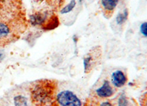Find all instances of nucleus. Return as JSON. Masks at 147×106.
<instances>
[{"mask_svg":"<svg viewBox=\"0 0 147 106\" xmlns=\"http://www.w3.org/2000/svg\"><path fill=\"white\" fill-rule=\"evenodd\" d=\"M102 54L100 47H95L85 56L83 58L84 70L85 73H89L96 66L97 61L99 60Z\"/></svg>","mask_w":147,"mask_h":106,"instance_id":"39448f33","label":"nucleus"},{"mask_svg":"<svg viewBox=\"0 0 147 106\" xmlns=\"http://www.w3.org/2000/svg\"><path fill=\"white\" fill-rule=\"evenodd\" d=\"M65 1V0H47V2L55 10H57L63 5Z\"/></svg>","mask_w":147,"mask_h":106,"instance_id":"4468645a","label":"nucleus"},{"mask_svg":"<svg viewBox=\"0 0 147 106\" xmlns=\"http://www.w3.org/2000/svg\"><path fill=\"white\" fill-rule=\"evenodd\" d=\"M118 106H128V105H127V99L124 95H122V96L120 97L119 99Z\"/></svg>","mask_w":147,"mask_h":106,"instance_id":"dca6fc26","label":"nucleus"},{"mask_svg":"<svg viewBox=\"0 0 147 106\" xmlns=\"http://www.w3.org/2000/svg\"><path fill=\"white\" fill-rule=\"evenodd\" d=\"M140 33L144 35V37L147 36V23L144 22V23L141 24V25L140 27Z\"/></svg>","mask_w":147,"mask_h":106,"instance_id":"2eb2a0df","label":"nucleus"},{"mask_svg":"<svg viewBox=\"0 0 147 106\" xmlns=\"http://www.w3.org/2000/svg\"><path fill=\"white\" fill-rule=\"evenodd\" d=\"M57 84L49 80H42L33 86L31 91L34 106H58L55 94Z\"/></svg>","mask_w":147,"mask_h":106,"instance_id":"f257e3e1","label":"nucleus"},{"mask_svg":"<svg viewBox=\"0 0 147 106\" xmlns=\"http://www.w3.org/2000/svg\"><path fill=\"white\" fill-rule=\"evenodd\" d=\"M52 14H49V11L36 12L30 16V23L35 27L38 26L42 27L48 21L49 18L51 16Z\"/></svg>","mask_w":147,"mask_h":106,"instance_id":"423d86ee","label":"nucleus"},{"mask_svg":"<svg viewBox=\"0 0 147 106\" xmlns=\"http://www.w3.org/2000/svg\"><path fill=\"white\" fill-rule=\"evenodd\" d=\"M24 17L12 23L0 22V47L13 42L25 29Z\"/></svg>","mask_w":147,"mask_h":106,"instance_id":"f03ea898","label":"nucleus"},{"mask_svg":"<svg viewBox=\"0 0 147 106\" xmlns=\"http://www.w3.org/2000/svg\"><path fill=\"white\" fill-rule=\"evenodd\" d=\"M14 105L15 106H27V98L22 95L16 96L14 97Z\"/></svg>","mask_w":147,"mask_h":106,"instance_id":"ddd939ff","label":"nucleus"},{"mask_svg":"<svg viewBox=\"0 0 147 106\" xmlns=\"http://www.w3.org/2000/svg\"><path fill=\"white\" fill-rule=\"evenodd\" d=\"M111 80L115 87L121 88L123 87L127 83V78L122 71L116 70L112 74Z\"/></svg>","mask_w":147,"mask_h":106,"instance_id":"6e6552de","label":"nucleus"},{"mask_svg":"<svg viewBox=\"0 0 147 106\" xmlns=\"http://www.w3.org/2000/svg\"><path fill=\"white\" fill-rule=\"evenodd\" d=\"M59 24H60V21L58 16L56 14H52L45 24L41 27V29L44 30H52L54 29L57 28Z\"/></svg>","mask_w":147,"mask_h":106,"instance_id":"9d476101","label":"nucleus"},{"mask_svg":"<svg viewBox=\"0 0 147 106\" xmlns=\"http://www.w3.org/2000/svg\"><path fill=\"white\" fill-rule=\"evenodd\" d=\"M56 99L60 106H82L80 99L70 91H63L59 93Z\"/></svg>","mask_w":147,"mask_h":106,"instance_id":"20e7f679","label":"nucleus"},{"mask_svg":"<svg viewBox=\"0 0 147 106\" xmlns=\"http://www.w3.org/2000/svg\"><path fill=\"white\" fill-rule=\"evenodd\" d=\"M73 40H74V42H75V43L77 42V41H78V37H77V35H74V36H73Z\"/></svg>","mask_w":147,"mask_h":106,"instance_id":"6ab92c4d","label":"nucleus"},{"mask_svg":"<svg viewBox=\"0 0 147 106\" xmlns=\"http://www.w3.org/2000/svg\"><path fill=\"white\" fill-rule=\"evenodd\" d=\"M129 12L128 9H124V10L123 11V13H119L117 16H116V18H115V22L118 24L121 25V24H123L126 22V21L127 20V18H128Z\"/></svg>","mask_w":147,"mask_h":106,"instance_id":"9b49d317","label":"nucleus"},{"mask_svg":"<svg viewBox=\"0 0 147 106\" xmlns=\"http://www.w3.org/2000/svg\"><path fill=\"white\" fill-rule=\"evenodd\" d=\"M119 2V0H101V4L104 10V15L107 19L112 16Z\"/></svg>","mask_w":147,"mask_h":106,"instance_id":"0eeeda50","label":"nucleus"},{"mask_svg":"<svg viewBox=\"0 0 147 106\" xmlns=\"http://www.w3.org/2000/svg\"><path fill=\"white\" fill-rule=\"evenodd\" d=\"M84 106H95V105H94L93 104V103H92V102H91V104H90V103H87L86 104H85V105H84Z\"/></svg>","mask_w":147,"mask_h":106,"instance_id":"aec40b11","label":"nucleus"},{"mask_svg":"<svg viewBox=\"0 0 147 106\" xmlns=\"http://www.w3.org/2000/svg\"><path fill=\"white\" fill-rule=\"evenodd\" d=\"M97 96L101 98H107L113 96L114 94V90L111 86L110 82L107 80H105L103 82V84L99 88H97L96 91Z\"/></svg>","mask_w":147,"mask_h":106,"instance_id":"1a4fd4ad","label":"nucleus"},{"mask_svg":"<svg viewBox=\"0 0 147 106\" xmlns=\"http://www.w3.org/2000/svg\"><path fill=\"white\" fill-rule=\"evenodd\" d=\"M76 4H77L76 0H71V2H69L66 6H65V7H63V8L60 10V13L62 14H69V13L71 12L72 10H74V8L75 7Z\"/></svg>","mask_w":147,"mask_h":106,"instance_id":"f8f14e48","label":"nucleus"},{"mask_svg":"<svg viewBox=\"0 0 147 106\" xmlns=\"http://www.w3.org/2000/svg\"><path fill=\"white\" fill-rule=\"evenodd\" d=\"M99 106H113L112 104L109 102H104Z\"/></svg>","mask_w":147,"mask_h":106,"instance_id":"a211bd4d","label":"nucleus"},{"mask_svg":"<svg viewBox=\"0 0 147 106\" xmlns=\"http://www.w3.org/2000/svg\"><path fill=\"white\" fill-rule=\"evenodd\" d=\"M22 0H0V22L12 23L23 18Z\"/></svg>","mask_w":147,"mask_h":106,"instance_id":"7ed1b4c3","label":"nucleus"},{"mask_svg":"<svg viewBox=\"0 0 147 106\" xmlns=\"http://www.w3.org/2000/svg\"><path fill=\"white\" fill-rule=\"evenodd\" d=\"M5 52L2 50H0V63L3 61L4 58H5Z\"/></svg>","mask_w":147,"mask_h":106,"instance_id":"f3484780","label":"nucleus"}]
</instances>
